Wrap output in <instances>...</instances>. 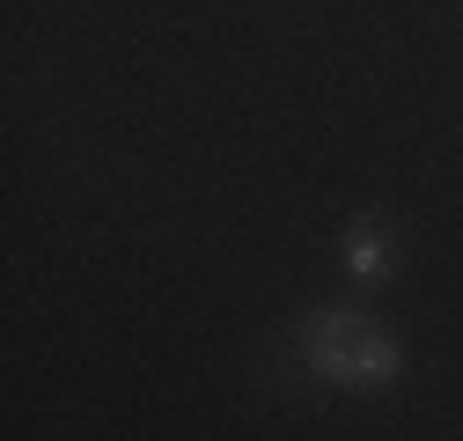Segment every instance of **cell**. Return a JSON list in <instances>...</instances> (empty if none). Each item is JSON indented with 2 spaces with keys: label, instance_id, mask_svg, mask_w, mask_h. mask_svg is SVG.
<instances>
[{
  "label": "cell",
  "instance_id": "7a4b0ae2",
  "mask_svg": "<svg viewBox=\"0 0 463 441\" xmlns=\"http://www.w3.org/2000/svg\"><path fill=\"white\" fill-rule=\"evenodd\" d=\"M338 265H345V280H361V287H383L397 280V265H404V229L390 213H354L345 220V236H338Z\"/></svg>",
  "mask_w": 463,
  "mask_h": 441
},
{
  "label": "cell",
  "instance_id": "6da1fadb",
  "mask_svg": "<svg viewBox=\"0 0 463 441\" xmlns=\"http://www.w3.org/2000/svg\"><path fill=\"white\" fill-rule=\"evenodd\" d=\"M295 361L309 382L345 398H375L390 382H404V339L361 302H309L295 316Z\"/></svg>",
  "mask_w": 463,
  "mask_h": 441
}]
</instances>
